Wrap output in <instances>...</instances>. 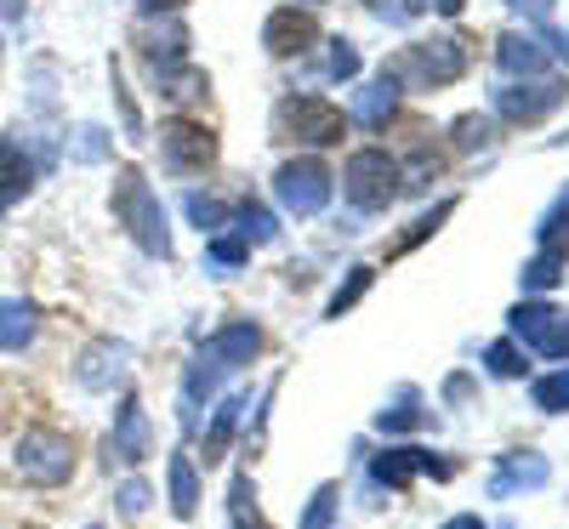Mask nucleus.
<instances>
[{"instance_id": "37", "label": "nucleus", "mask_w": 569, "mask_h": 529, "mask_svg": "<svg viewBox=\"0 0 569 529\" xmlns=\"http://www.w3.org/2000/svg\"><path fill=\"white\" fill-rule=\"evenodd\" d=\"M507 7H518V12H530V18H547V12H552V0H507Z\"/></svg>"}, {"instance_id": "14", "label": "nucleus", "mask_w": 569, "mask_h": 529, "mask_svg": "<svg viewBox=\"0 0 569 529\" xmlns=\"http://www.w3.org/2000/svg\"><path fill=\"white\" fill-rule=\"evenodd\" d=\"M416 472H433V478H450V461H433L427 450H388L382 461H376V478L382 485H393V490H405Z\"/></svg>"}, {"instance_id": "4", "label": "nucleus", "mask_w": 569, "mask_h": 529, "mask_svg": "<svg viewBox=\"0 0 569 529\" xmlns=\"http://www.w3.org/2000/svg\"><path fill=\"white\" fill-rule=\"evenodd\" d=\"M342 182H348V200L359 211H388L399 200V188H405V171L388 149H359V154H348Z\"/></svg>"}, {"instance_id": "38", "label": "nucleus", "mask_w": 569, "mask_h": 529, "mask_svg": "<svg viewBox=\"0 0 569 529\" xmlns=\"http://www.w3.org/2000/svg\"><path fill=\"white\" fill-rule=\"evenodd\" d=\"M23 7H29V0H0V18H7V23H23Z\"/></svg>"}, {"instance_id": "27", "label": "nucleus", "mask_w": 569, "mask_h": 529, "mask_svg": "<svg viewBox=\"0 0 569 529\" xmlns=\"http://www.w3.org/2000/svg\"><path fill=\"white\" fill-rule=\"evenodd\" d=\"M536 405H541V410H569V370L536 381Z\"/></svg>"}, {"instance_id": "18", "label": "nucleus", "mask_w": 569, "mask_h": 529, "mask_svg": "<svg viewBox=\"0 0 569 529\" xmlns=\"http://www.w3.org/2000/svg\"><path fill=\"white\" fill-rule=\"evenodd\" d=\"M120 359H126V348H114V342H91L86 359H80V381H86V388H109V381L120 376Z\"/></svg>"}, {"instance_id": "11", "label": "nucleus", "mask_w": 569, "mask_h": 529, "mask_svg": "<svg viewBox=\"0 0 569 529\" xmlns=\"http://www.w3.org/2000/svg\"><path fill=\"white\" fill-rule=\"evenodd\" d=\"M558 103H563V86H558V80H547V86H507V91H496V109H501L512 126H536V120H547Z\"/></svg>"}, {"instance_id": "15", "label": "nucleus", "mask_w": 569, "mask_h": 529, "mask_svg": "<svg viewBox=\"0 0 569 529\" xmlns=\"http://www.w3.org/2000/svg\"><path fill=\"white\" fill-rule=\"evenodd\" d=\"M496 63L512 74V80H530L547 69V46H536L530 34H501L496 40Z\"/></svg>"}, {"instance_id": "19", "label": "nucleus", "mask_w": 569, "mask_h": 529, "mask_svg": "<svg viewBox=\"0 0 569 529\" xmlns=\"http://www.w3.org/2000/svg\"><path fill=\"white\" fill-rule=\"evenodd\" d=\"M34 336V308L29 302H18V297H0V348H23Z\"/></svg>"}, {"instance_id": "36", "label": "nucleus", "mask_w": 569, "mask_h": 529, "mask_svg": "<svg viewBox=\"0 0 569 529\" xmlns=\"http://www.w3.org/2000/svg\"><path fill=\"white\" fill-rule=\"evenodd\" d=\"M120 507L126 512H142V507H149V485H126L120 490Z\"/></svg>"}, {"instance_id": "25", "label": "nucleus", "mask_w": 569, "mask_h": 529, "mask_svg": "<svg viewBox=\"0 0 569 529\" xmlns=\"http://www.w3.org/2000/svg\"><path fill=\"white\" fill-rule=\"evenodd\" d=\"M370 279H376L370 268H353V279L342 285V291H337V297H330V319H342V313H348V308H353V302H359V297L370 291Z\"/></svg>"}, {"instance_id": "1", "label": "nucleus", "mask_w": 569, "mask_h": 529, "mask_svg": "<svg viewBox=\"0 0 569 529\" xmlns=\"http://www.w3.org/2000/svg\"><path fill=\"white\" fill-rule=\"evenodd\" d=\"M114 217L131 228V239L142 251H154V257H171V233H166V211H160V200H154V188L142 182V171L137 166H126L120 177H114Z\"/></svg>"}, {"instance_id": "10", "label": "nucleus", "mask_w": 569, "mask_h": 529, "mask_svg": "<svg viewBox=\"0 0 569 529\" xmlns=\"http://www.w3.org/2000/svg\"><path fill=\"white\" fill-rule=\"evenodd\" d=\"M313 40H319V23H313V12H297V7H279L262 23V46L273 58H302Z\"/></svg>"}, {"instance_id": "6", "label": "nucleus", "mask_w": 569, "mask_h": 529, "mask_svg": "<svg viewBox=\"0 0 569 529\" xmlns=\"http://www.w3.org/2000/svg\"><path fill=\"white\" fill-rule=\"evenodd\" d=\"M273 194H279L284 211L313 217V211H325V200H330V171H325L319 160H284V166L273 171Z\"/></svg>"}, {"instance_id": "26", "label": "nucleus", "mask_w": 569, "mask_h": 529, "mask_svg": "<svg viewBox=\"0 0 569 529\" xmlns=\"http://www.w3.org/2000/svg\"><path fill=\"white\" fill-rule=\"evenodd\" d=\"M456 149H490V120L485 114H461L456 120Z\"/></svg>"}, {"instance_id": "34", "label": "nucleus", "mask_w": 569, "mask_h": 529, "mask_svg": "<svg viewBox=\"0 0 569 529\" xmlns=\"http://www.w3.org/2000/svg\"><path fill=\"white\" fill-rule=\"evenodd\" d=\"M330 507H337V485H325V490L313 496V507H308V518H302V529H325V518H330Z\"/></svg>"}, {"instance_id": "20", "label": "nucleus", "mask_w": 569, "mask_h": 529, "mask_svg": "<svg viewBox=\"0 0 569 529\" xmlns=\"http://www.w3.org/2000/svg\"><path fill=\"white\" fill-rule=\"evenodd\" d=\"M194 507H200L194 461H188V456H171V512H177V518H194Z\"/></svg>"}, {"instance_id": "42", "label": "nucleus", "mask_w": 569, "mask_h": 529, "mask_svg": "<svg viewBox=\"0 0 569 529\" xmlns=\"http://www.w3.org/2000/svg\"><path fill=\"white\" fill-rule=\"evenodd\" d=\"M308 7H319V0H308Z\"/></svg>"}, {"instance_id": "13", "label": "nucleus", "mask_w": 569, "mask_h": 529, "mask_svg": "<svg viewBox=\"0 0 569 529\" xmlns=\"http://www.w3.org/2000/svg\"><path fill=\"white\" fill-rule=\"evenodd\" d=\"M393 109H399V80H393L388 69H382V80L359 86V98H353V120H359V126L382 131V126L393 120Z\"/></svg>"}, {"instance_id": "2", "label": "nucleus", "mask_w": 569, "mask_h": 529, "mask_svg": "<svg viewBox=\"0 0 569 529\" xmlns=\"http://www.w3.org/2000/svg\"><path fill=\"white\" fill-rule=\"evenodd\" d=\"M393 80H410V86H450L467 74V40L461 34H439V40H416L388 63Z\"/></svg>"}, {"instance_id": "12", "label": "nucleus", "mask_w": 569, "mask_h": 529, "mask_svg": "<svg viewBox=\"0 0 569 529\" xmlns=\"http://www.w3.org/2000/svg\"><path fill=\"white\" fill-rule=\"evenodd\" d=\"M142 456H149V416H142L137 399H126L120 405V421H114V439H109V461L137 467Z\"/></svg>"}, {"instance_id": "23", "label": "nucleus", "mask_w": 569, "mask_h": 529, "mask_svg": "<svg viewBox=\"0 0 569 529\" xmlns=\"http://www.w3.org/2000/svg\"><path fill=\"white\" fill-rule=\"evenodd\" d=\"M233 421H240V399H228V405L217 410V421H211V432H206V461H217V456H222V445H228Z\"/></svg>"}, {"instance_id": "21", "label": "nucleus", "mask_w": 569, "mask_h": 529, "mask_svg": "<svg viewBox=\"0 0 569 529\" xmlns=\"http://www.w3.org/2000/svg\"><path fill=\"white\" fill-rule=\"evenodd\" d=\"M541 251H547V257H563V251H569V200L541 217Z\"/></svg>"}, {"instance_id": "30", "label": "nucleus", "mask_w": 569, "mask_h": 529, "mask_svg": "<svg viewBox=\"0 0 569 529\" xmlns=\"http://www.w3.org/2000/svg\"><path fill=\"white\" fill-rule=\"evenodd\" d=\"M330 74H337V80H353V74H359V52H353V40H330Z\"/></svg>"}, {"instance_id": "41", "label": "nucleus", "mask_w": 569, "mask_h": 529, "mask_svg": "<svg viewBox=\"0 0 569 529\" xmlns=\"http://www.w3.org/2000/svg\"><path fill=\"white\" fill-rule=\"evenodd\" d=\"M433 7H439V12H445V18H456V12H461V7H467V0H433Z\"/></svg>"}, {"instance_id": "28", "label": "nucleus", "mask_w": 569, "mask_h": 529, "mask_svg": "<svg viewBox=\"0 0 569 529\" xmlns=\"http://www.w3.org/2000/svg\"><path fill=\"white\" fill-rule=\"evenodd\" d=\"M558 262H563V257H547V251H541V257L525 268V291H547V285H558Z\"/></svg>"}, {"instance_id": "43", "label": "nucleus", "mask_w": 569, "mask_h": 529, "mask_svg": "<svg viewBox=\"0 0 569 529\" xmlns=\"http://www.w3.org/2000/svg\"><path fill=\"white\" fill-rule=\"evenodd\" d=\"M0 58H7V52H0Z\"/></svg>"}, {"instance_id": "24", "label": "nucleus", "mask_w": 569, "mask_h": 529, "mask_svg": "<svg viewBox=\"0 0 569 529\" xmlns=\"http://www.w3.org/2000/svg\"><path fill=\"white\" fill-rule=\"evenodd\" d=\"M273 233H279V228H273V217H268L262 206H240V239H246V246H251V239H257V246H268Z\"/></svg>"}, {"instance_id": "7", "label": "nucleus", "mask_w": 569, "mask_h": 529, "mask_svg": "<svg viewBox=\"0 0 569 529\" xmlns=\"http://www.w3.org/2000/svg\"><path fill=\"white\" fill-rule=\"evenodd\" d=\"M160 160L171 171H206L217 160V137L200 120H166L160 126Z\"/></svg>"}, {"instance_id": "8", "label": "nucleus", "mask_w": 569, "mask_h": 529, "mask_svg": "<svg viewBox=\"0 0 569 529\" xmlns=\"http://www.w3.org/2000/svg\"><path fill=\"white\" fill-rule=\"evenodd\" d=\"M512 336H518V342H530L536 353H547V359H569V319L552 313L547 302L512 308Z\"/></svg>"}, {"instance_id": "3", "label": "nucleus", "mask_w": 569, "mask_h": 529, "mask_svg": "<svg viewBox=\"0 0 569 529\" xmlns=\"http://www.w3.org/2000/svg\"><path fill=\"white\" fill-rule=\"evenodd\" d=\"M12 467H18L23 485H40V490L69 485V472H74V445H69V432H58V427H29L23 439H18Z\"/></svg>"}, {"instance_id": "22", "label": "nucleus", "mask_w": 569, "mask_h": 529, "mask_svg": "<svg viewBox=\"0 0 569 529\" xmlns=\"http://www.w3.org/2000/svg\"><path fill=\"white\" fill-rule=\"evenodd\" d=\"M450 211H456V200H445V206H433V211H427V217H416V222H410V233H405V239H399V246H393V257H405L410 246H421V239H427V233H439V222H445Z\"/></svg>"}, {"instance_id": "9", "label": "nucleus", "mask_w": 569, "mask_h": 529, "mask_svg": "<svg viewBox=\"0 0 569 529\" xmlns=\"http://www.w3.org/2000/svg\"><path fill=\"white\" fill-rule=\"evenodd\" d=\"M34 160H29V142H23V126H12L0 137V211H12L29 188H34Z\"/></svg>"}, {"instance_id": "17", "label": "nucleus", "mask_w": 569, "mask_h": 529, "mask_svg": "<svg viewBox=\"0 0 569 529\" xmlns=\"http://www.w3.org/2000/svg\"><path fill=\"white\" fill-rule=\"evenodd\" d=\"M142 46H149V69H177L182 46H188V29L166 12V23H154L149 34H142Z\"/></svg>"}, {"instance_id": "35", "label": "nucleus", "mask_w": 569, "mask_h": 529, "mask_svg": "<svg viewBox=\"0 0 569 529\" xmlns=\"http://www.w3.org/2000/svg\"><path fill=\"white\" fill-rule=\"evenodd\" d=\"M74 154H80V160H103V154H109L103 131H91V126H86V131H80V149H74Z\"/></svg>"}, {"instance_id": "29", "label": "nucleus", "mask_w": 569, "mask_h": 529, "mask_svg": "<svg viewBox=\"0 0 569 529\" xmlns=\"http://www.w3.org/2000/svg\"><path fill=\"white\" fill-rule=\"evenodd\" d=\"M399 171H405L410 188H421V182H433V177H439V154H433V149H416V160L399 166Z\"/></svg>"}, {"instance_id": "31", "label": "nucleus", "mask_w": 569, "mask_h": 529, "mask_svg": "<svg viewBox=\"0 0 569 529\" xmlns=\"http://www.w3.org/2000/svg\"><path fill=\"white\" fill-rule=\"evenodd\" d=\"M490 370H496V376H518V370H525V353H518L512 342H496V348H490Z\"/></svg>"}, {"instance_id": "33", "label": "nucleus", "mask_w": 569, "mask_h": 529, "mask_svg": "<svg viewBox=\"0 0 569 529\" xmlns=\"http://www.w3.org/2000/svg\"><path fill=\"white\" fill-rule=\"evenodd\" d=\"M188 217H194L200 228H222V206L206 200V194H188Z\"/></svg>"}, {"instance_id": "40", "label": "nucleus", "mask_w": 569, "mask_h": 529, "mask_svg": "<svg viewBox=\"0 0 569 529\" xmlns=\"http://www.w3.org/2000/svg\"><path fill=\"white\" fill-rule=\"evenodd\" d=\"M445 529H485V518H479V512H461V518H450Z\"/></svg>"}, {"instance_id": "39", "label": "nucleus", "mask_w": 569, "mask_h": 529, "mask_svg": "<svg viewBox=\"0 0 569 529\" xmlns=\"http://www.w3.org/2000/svg\"><path fill=\"white\" fill-rule=\"evenodd\" d=\"M137 7H142V12H149V18H154V12H177V7H182V0H137Z\"/></svg>"}, {"instance_id": "5", "label": "nucleus", "mask_w": 569, "mask_h": 529, "mask_svg": "<svg viewBox=\"0 0 569 529\" xmlns=\"http://www.w3.org/2000/svg\"><path fill=\"white\" fill-rule=\"evenodd\" d=\"M273 126L279 137H297V142H313V149H330V142H342L348 131V114L325 98H284L273 109Z\"/></svg>"}, {"instance_id": "32", "label": "nucleus", "mask_w": 569, "mask_h": 529, "mask_svg": "<svg viewBox=\"0 0 569 529\" xmlns=\"http://www.w3.org/2000/svg\"><path fill=\"white\" fill-rule=\"evenodd\" d=\"M246 239H211V262H222V268H240L246 262Z\"/></svg>"}, {"instance_id": "16", "label": "nucleus", "mask_w": 569, "mask_h": 529, "mask_svg": "<svg viewBox=\"0 0 569 529\" xmlns=\"http://www.w3.org/2000/svg\"><path fill=\"white\" fill-rule=\"evenodd\" d=\"M257 348H262V330L246 319V325H228V330H217L211 342H206V353L217 359V365H251L257 359Z\"/></svg>"}]
</instances>
